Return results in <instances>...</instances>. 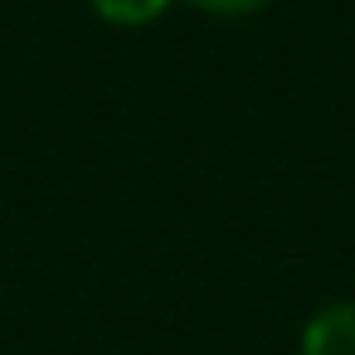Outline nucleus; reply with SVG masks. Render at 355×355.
Segmentation results:
<instances>
[{"label":"nucleus","mask_w":355,"mask_h":355,"mask_svg":"<svg viewBox=\"0 0 355 355\" xmlns=\"http://www.w3.org/2000/svg\"><path fill=\"white\" fill-rule=\"evenodd\" d=\"M171 0H93V10L107 25H151L156 15H166Z\"/></svg>","instance_id":"f03ea898"},{"label":"nucleus","mask_w":355,"mask_h":355,"mask_svg":"<svg viewBox=\"0 0 355 355\" xmlns=\"http://www.w3.org/2000/svg\"><path fill=\"white\" fill-rule=\"evenodd\" d=\"M200 10H209V15H253L258 6H268V0H195Z\"/></svg>","instance_id":"7ed1b4c3"},{"label":"nucleus","mask_w":355,"mask_h":355,"mask_svg":"<svg viewBox=\"0 0 355 355\" xmlns=\"http://www.w3.org/2000/svg\"><path fill=\"white\" fill-rule=\"evenodd\" d=\"M302 355H355V302L316 311L302 331Z\"/></svg>","instance_id":"f257e3e1"}]
</instances>
